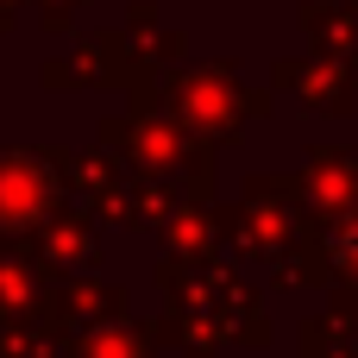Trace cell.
I'll return each mask as SVG.
<instances>
[{
    "instance_id": "6da1fadb",
    "label": "cell",
    "mask_w": 358,
    "mask_h": 358,
    "mask_svg": "<svg viewBox=\"0 0 358 358\" xmlns=\"http://www.w3.org/2000/svg\"><path fill=\"white\" fill-rule=\"evenodd\" d=\"M340 264H352V271H358V233H346V239H340Z\"/></svg>"
}]
</instances>
